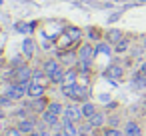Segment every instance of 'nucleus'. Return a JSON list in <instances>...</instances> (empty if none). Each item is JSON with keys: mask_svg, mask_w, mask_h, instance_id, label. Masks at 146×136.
<instances>
[{"mask_svg": "<svg viewBox=\"0 0 146 136\" xmlns=\"http://www.w3.org/2000/svg\"><path fill=\"white\" fill-rule=\"evenodd\" d=\"M124 136H126V134H124Z\"/></svg>", "mask_w": 146, "mask_h": 136, "instance_id": "38", "label": "nucleus"}, {"mask_svg": "<svg viewBox=\"0 0 146 136\" xmlns=\"http://www.w3.org/2000/svg\"><path fill=\"white\" fill-rule=\"evenodd\" d=\"M60 130L64 132V136H80V124L68 120L62 116V122H60Z\"/></svg>", "mask_w": 146, "mask_h": 136, "instance_id": "10", "label": "nucleus"}, {"mask_svg": "<svg viewBox=\"0 0 146 136\" xmlns=\"http://www.w3.org/2000/svg\"><path fill=\"white\" fill-rule=\"evenodd\" d=\"M142 48H144V50H146V36H144V38H142Z\"/></svg>", "mask_w": 146, "mask_h": 136, "instance_id": "35", "label": "nucleus"}, {"mask_svg": "<svg viewBox=\"0 0 146 136\" xmlns=\"http://www.w3.org/2000/svg\"><path fill=\"white\" fill-rule=\"evenodd\" d=\"M110 44H106V42H96V54H110Z\"/></svg>", "mask_w": 146, "mask_h": 136, "instance_id": "26", "label": "nucleus"}, {"mask_svg": "<svg viewBox=\"0 0 146 136\" xmlns=\"http://www.w3.org/2000/svg\"><path fill=\"white\" fill-rule=\"evenodd\" d=\"M62 90V96L68 98L70 102H86L90 100V88L88 84H82V82H76V84H70V86H60Z\"/></svg>", "mask_w": 146, "mask_h": 136, "instance_id": "1", "label": "nucleus"}, {"mask_svg": "<svg viewBox=\"0 0 146 136\" xmlns=\"http://www.w3.org/2000/svg\"><path fill=\"white\" fill-rule=\"evenodd\" d=\"M138 72H142V74L146 76V60H144V62L140 64V68H138Z\"/></svg>", "mask_w": 146, "mask_h": 136, "instance_id": "29", "label": "nucleus"}, {"mask_svg": "<svg viewBox=\"0 0 146 136\" xmlns=\"http://www.w3.org/2000/svg\"><path fill=\"white\" fill-rule=\"evenodd\" d=\"M78 76H80V72H78V68H76V66L66 68V70H64V78H62V84H60V86L76 84V82H78Z\"/></svg>", "mask_w": 146, "mask_h": 136, "instance_id": "13", "label": "nucleus"}, {"mask_svg": "<svg viewBox=\"0 0 146 136\" xmlns=\"http://www.w3.org/2000/svg\"><path fill=\"white\" fill-rule=\"evenodd\" d=\"M124 38V34H122V30L120 28H110L108 32H106V40H108V44H116V42H120Z\"/></svg>", "mask_w": 146, "mask_h": 136, "instance_id": "17", "label": "nucleus"}, {"mask_svg": "<svg viewBox=\"0 0 146 136\" xmlns=\"http://www.w3.org/2000/svg\"><path fill=\"white\" fill-rule=\"evenodd\" d=\"M64 32L74 40V42H80L82 40V32L78 30V28H74V26H68V28H64Z\"/></svg>", "mask_w": 146, "mask_h": 136, "instance_id": "21", "label": "nucleus"}, {"mask_svg": "<svg viewBox=\"0 0 146 136\" xmlns=\"http://www.w3.org/2000/svg\"><path fill=\"white\" fill-rule=\"evenodd\" d=\"M64 108H66V106H64L60 100H50L46 110H50V112H54V114H58V116H64Z\"/></svg>", "mask_w": 146, "mask_h": 136, "instance_id": "18", "label": "nucleus"}, {"mask_svg": "<svg viewBox=\"0 0 146 136\" xmlns=\"http://www.w3.org/2000/svg\"><path fill=\"white\" fill-rule=\"evenodd\" d=\"M0 106H2V108H10V106H14V100L4 92V94H0Z\"/></svg>", "mask_w": 146, "mask_h": 136, "instance_id": "24", "label": "nucleus"}, {"mask_svg": "<svg viewBox=\"0 0 146 136\" xmlns=\"http://www.w3.org/2000/svg\"><path fill=\"white\" fill-rule=\"evenodd\" d=\"M86 122H88L94 130H98V128H106V124H108V114H106L104 110H98V112L92 114Z\"/></svg>", "mask_w": 146, "mask_h": 136, "instance_id": "9", "label": "nucleus"}, {"mask_svg": "<svg viewBox=\"0 0 146 136\" xmlns=\"http://www.w3.org/2000/svg\"><path fill=\"white\" fill-rule=\"evenodd\" d=\"M52 136H64L62 130H52Z\"/></svg>", "mask_w": 146, "mask_h": 136, "instance_id": "33", "label": "nucleus"}, {"mask_svg": "<svg viewBox=\"0 0 146 136\" xmlns=\"http://www.w3.org/2000/svg\"><path fill=\"white\" fill-rule=\"evenodd\" d=\"M32 68H30V64L28 62H24V64H20L18 68H12V82H22V84H28L30 80H32Z\"/></svg>", "mask_w": 146, "mask_h": 136, "instance_id": "3", "label": "nucleus"}, {"mask_svg": "<svg viewBox=\"0 0 146 136\" xmlns=\"http://www.w3.org/2000/svg\"><path fill=\"white\" fill-rule=\"evenodd\" d=\"M4 118H6V112H4L2 106H0V120H4Z\"/></svg>", "mask_w": 146, "mask_h": 136, "instance_id": "32", "label": "nucleus"}, {"mask_svg": "<svg viewBox=\"0 0 146 136\" xmlns=\"http://www.w3.org/2000/svg\"><path fill=\"white\" fill-rule=\"evenodd\" d=\"M4 130H6V126H4V120H0V136L4 134Z\"/></svg>", "mask_w": 146, "mask_h": 136, "instance_id": "31", "label": "nucleus"}, {"mask_svg": "<svg viewBox=\"0 0 146 136\" xmlns=\"http://www.w3.org/2000/svg\"><path fill=\"white\" fill-rule=\"evenodd\" d=\"M120 18V12H116V14H112L110 18H108V22H114V20H118Z\"/></svg>", "mask_w": 146, "mask_h": 136, "instance_id": "30", "label": "nucleus"}, {"mask_svg": "<svg viewBox=\"0 0 146 136\" xmlns=\"http://www.w3.org/2000/svg\"><path fill=\"white\" fill-rule=\"evenodd\" d=\"M48 102H50V100H46V96H40V98H32V100H30L26 106L30 108V112H32V114L40 116V114H42V112L48 108Z\"/></svg>", "mask_w": 146, "mask_h": 136, "instance_id": "8", "label": "nucleus"}, {"mask_svg": "<svg viewBox=\"0 0 146 136\" xmlns=\"http://www.w3.org/2000/svg\"><path fill=\"white\" fill-rule=\"evenodd\" d=\"M34 54H36V42H34V38H24V42H22V56L24 58H34Z\"/></svg>", "mask_w": 146, "mask_h": 136, "instance_id": "15", "label": "nucleus"}, {"mask_svg": "<svg viewBox=\"0 0 146 136\" xmlns=\"http://www.w3.org/2000/svg\"><path fill=\"white\" fill-rule=\"evenodd\" d=\"M30 26H32V24H28V22H18V24H16V30L22 32V34H28V32L32 30Z\"/></svg>", "mask_w": 146, "mask_h": 136, "instance_id": "27", "label": "nucleus"}, {"mask_svg": "<svg viewBox=\"0 0 146 136\" xmlns=\"http://www.w3.org/2000/svg\"><path fill=\"white\" fill-rule=\"evenodd\" d=\"M28 136H40V134H38V130H36V132H32V134H28Z\"/></svg>", "mask_w": 146, "mask_h": 136, "instance_id": "36", "label": "nucleus"}, {"mask_svg": "<svg viewBox=\"0 0 146 136\" xmlns=\"http://www.w3.org/2000/svg\"><path fill=\"white\" fill-rule=\"evenodd\" d=\"M40 122H42L46 128H50V130H60L62 116H58V114H54V112H50V110H44V112L40 114Z\"/></svg>", "mask_w": 146, "mask_h": 136, "instance_id": "7", "label": "nucleus"}, {"mask_svg": "<svg viewBox=\"0 0 146 136\" xmlns=\"http://www.w3.org/2000/svg\"><path fill=\"white\" fill-rule=\"evenodd\" d=\"M102 134H104V136H124V130H120V128H110V126H106Z\"/></svg>", "mask_w": 146, "mask_h": 136, "instance_id": "25", "label": "nucleus"}, {"mask_svg": "<svg viewBox=\"0 0 146 136\" xmlns=\"http://www.w3.org/2000/svg\"><path fill=\"white\" fill-rule=\"evenodd\" d=\"M102 136H104V134H102Z\"/></svg>", "mask_w": 146, "mask_h": 136, "instance_id": "39", "label": "nucleus"}, {"mask_svg": "<svg viewBox=\"0 0 146 136\" xmlns=\"http://www.w3.org/2000/svg\"><path fill=\"white\" fill-rule=\"evenodd\" d=\"M64 118H68V120H72V122H76V124H80L82 120H86V118H84V112H82V104H80V102H70V104H66V108H64Z\"/></svg>", "mask_w": 146, "mask_h": 136, "instance_id": "4", "label": "nucleus"}, {"mask_svg": "<svg viewBox=\"0 0 146 136\" xmlns=\"http://www.w3.org/2000/svg\"><path fill=\"white\" fill-rule=\"evenodd\" d=\"M132 86H134L136 90H144V88H146V76H144L142 72H136V74L132 76Z\"/></svg>", "mask_w": 146, "mask_h": 136, "instance_id": "20", "label": "nucleus"}, {"mask_svg": "<svg viewBox=\"0 0 146 136\" xmlns=\"http://www.w3.org/2000/svg\"><path fill=\"white\" fill-rule=\"evenodd\" d=\"M104 76L106 78H110V80H122L124 78V68L120 66V64H110L106 70H104Z\"/></svg>", "mask_w": 146, "mask_h": 136, "instance_id": "12", "label": "nucleus"}, {"mask_svg": "<svg viewBox=\"0 0 146 136\" xmlns=\"http://www.w3.org/2000/svg\"><path fill=\"white\" fill-rule=\"evenodd\" d=\"M76 54H78V62H92L94 56H96V44H92V42H82V44L76 48Z\"/></svg>", "mask_w": 146, "mask_h": 136, "instance_id": "6", "label": "nucleus"}, {"mask_svg": "<svg viewBox=\"0 0 146 136\" xmlns=\"http://www.w3.org/2000/svg\"><path fill=\"white\" fill-rule=\"evenodd\" d=\"M0 82H2V78H0Z\"/></svg>", "mask_w": 146, "mask_h": 136, "instance_id": "37", "label": "nucleus"}, {"mask_svg": "<svg viewBox=\"0 0 146 136\" xmlns=\"http://www.w3.org/2000/svg\"><path fill=\"white\" fill-rule=\"evenodd\" d=\"M46 94V84H38V82H30L28 84V98H40Z\"/></svg>", "mask_w": 146, "mask_h": 136, "instance_id": "16", "label": "nucleus"}, {"mask_svg": "<svg viewBox=\"0 0 146 136\" xmlns=\"http://www.w3.org/2000/svg\"><path fill=\"white\" fill-rule=\"evenodd\" d=\"M62 66H64V64H62L60 60H56V58H46V60L42 62V70H44V74H46L48 78H50L56 70H60Z\"/></svg>", "mask_w": 146, "mask_h": 136, "instance_id": "11", "label": "nucleus"}, {"mask_svg": "<svg viewBox=\"0 0 146 136\" xmlns=\"http://www.w3.org/2000/svg\"><path fill=\"white\" fill-rule=\"evenodd\" d=\"M124 134H126V136H144L142 126H140V122H136V120H128V122L124 124Z\"/></svg>", "mask_w": 146, "mask_h": 136, "instance_id": "14", "label": "nucleus"}, {"mask_svg": "<svg viewBox=\"0 0 146 136\" xmlns=\"http://www.w3.org/2000/svg\"><path fill=\"white\" fill-rule=\"evenodd\" d=\"M82 112H84V118L88 120L92 114H96L98 112V106L94 104V102H90V100H86V102H82Z\"/></svg>", "mask_w": 146, "mask_h": 136, "instance_id": "19", "label": "nucleus"}, {"mask_svg": "<svg viewBox=\"0 0 146 136\" xmlns=\"http://www.w3.org/2000/svg\"><path fill=\"white\" fill-rule=\"evenodd\" d=\"M30 84V82H28ZM28 84H22V82H10L6 86V94L14 100V102H20L28 96Z\"/></svg>", "mask_w": 146, "mask_h": 136, "instance_id": "2", "label": "nucleus"}, {"mask_svg": "<svg viewBox=\"0 0 146 136\" xmlns=\"http://www.w3.org/2000/svg\"><path fill=\"white\" fill-rule=\"evenodd\" d=\"M80 136H94V134H92V130H84V132H80Z\"/></svg>", "mask_w": 146, "mask_h": 136, "instance_id": "34", "label": "nucleus"}, {"mask_svg": "<svg viewBox=\"0 0 146 136\" xmlns=\"http://www.w3.org/2000/svg\"><path fill=\"white\" fill-rule=\"evenodd\" d=\"M2 136H26V134H24L18 126H10V128H6V130H4V134H2Z\"/></svg>", "mask_w": 146, "mask_h": 136, "instance_id": "23", "label": "nucleus"}, {"mask_svg": "<svg viewBox=\"0 0 146 136\" xmlns=\"http://www.w3.org/2000/svg\"><path fill=\"white\" fill-rule=\"evenodd\" d=\"M128 48H130V40H128V38H122L120 42H116V44H114V50H116L118 54H122V52H126Z\"/></svg>", "mask_w": 146, "mask_h": 136, "instance_id": "22", "label": "nucleus"}, {"mask_svg": "<svg viewBox=\"0 0 146 136\" xmlns=\"http://www.w3.org/2000/svg\"><path fill=\"white\" fill-rule=\"evenodd\" d=\"M118 124H120V118H118V116H108V124H106V126L118 128Z\"/></svg>", "mask_w": 146, "mask_h": 136, "instance_id": "28", "label": "nucleus"}, {"mask_svg": "<svg viewBox=\"0 0 146 136\" xmlns=\"http://www.w3.org/2000/svg\"><path fill=\"white\" fill-rule=\"evenodd\" d=\"M38 124H40V116H36V114H30V116L20 118V120L16 122V126H18L26 136L32 134V132H36V130H38Z\"/></svg>", "mask_w": 146, "mask_h": 136, "instance_id": "5", "label": "nucleus"}]
</instances>
